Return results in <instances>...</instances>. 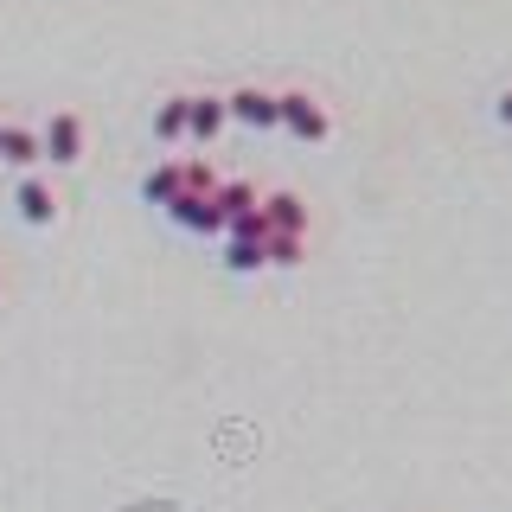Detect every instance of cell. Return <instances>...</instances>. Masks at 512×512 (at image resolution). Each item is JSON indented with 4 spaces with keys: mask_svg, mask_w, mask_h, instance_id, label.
<instances>
[{
    "mask_svg": "<svg viewBox=\"0 0 512 512\" xmlns=\"http://www.w3.org/2000/svg\"><path fill=\"white\" fill-rule=\"evenodd\" d=\"M84 154H90V122L77 109H52L39 122V167L71 173V167H84Z\"/></svg>",
    "mask_w": 512,
    "mask_h": 512,
    "instance_id": "obj_2",
    "label": "cell"
},
{
    "mask_svg": "<svg viewBox=\"0 0 512 512\" xmlns=\"http://www.w3.org/2000/svg\"><path fill=\"white\" fill-rule=\"evenodd\" d=\"M212 186H218L212 160H160V167L141 173V199H148L154 212H167L173 199H186V192H212Z\"/></svg>",
    "mask_w": 512,
    "mask_h": 512,
    "instance_id": "obj_1",
    "label": "cell"
},
{
    "mask_svg": "<svg viewBox=\"0 0 512 512\" xmlns=\"http://www.w3.org/2000/svg\"><path fill=\"white\" fill-rule=\"evenodd\" d=\"M218 263L231 269V276H256V269H269V231H263V212L250 224H237V231L218 237Z\"/></svg>",
    "mask_w": 512,
    "mask_h": 512,
    "instance_id": "obj_6",
    "label": "cell"
},
{
    "mask_svg": "<svg viewBox=\"0 0 512 512\" xmlns=\"http://www.w3.org/2000/svg\"><path fill=\"white\" fill-rule=\"evenodd\" d=\"M333 109H327V96H314V90H282V135L288 141H301V148H320V141H333Z\"/></svg>",
    "mask_w": 512,
    "mask_h": 512,
    "instance_id": "obj_3",
    "label": "cell"
},
{
    "mask_svg": "<svg viewBox=\"0 0 512 512\" xmlns=\"http://www.w3.org/2000/svg\"><path fill=\"white\" fill-rule=\"evenodd\" d=\"M7 276H13V269H7V256H0V288H7Z\"/></svg>",
    "mask_w": 512,
    "mask_h": 512,
    "instance_id": "obj_15",
    "label": "cell"
},
{
    "mask_svg": "<svg viewBox=\"0 0 512 512\" xmlns=\"http://www.w3.org/2000/svg\"><path fill=\"white\" fill-rule=\"evenodd\" d=\"M224 109H231V122L250 128V135H276L282 128V90L237 84V90H224Z\"/></svg>",
    "mask_w": 512,
    "mask_h": 512,
    "instance_id": "obj_5",
    "label": "cell"
},
{
    "mask_svg": "<svg viewBox=\"0 0 512 512\" xmlns=\"http://www.w3.org/2000/svg\"><path fill=\"white\" fill-rule=\"evenodd\" d=\"M0 122H7V116H0Z\"/></svg>",
    "mask_w": 512,
    "mask_h": 512,
    "instance_id": "obj_16",
    "label": "cell"
},
{
    "mask_svg": "<svg viewBox=\"0 0 512 512\" xmlns=\"http://www.w3.org/2000/svg\"><path fill=\"white\" fill-rule=\"evenodd\" d=\"M167 218L180 224L186 237H224V218H218L212 192H186V199H173V205H167Z\"/></svg>",
    "mask_w": 512,
    "mask_h": 512,
    "instance_id": "obj_10",
    "label": "cell"
},
{
    "mask_svg": "<svg viewBox=\"0 0 512 512\" xmlns=\"http://www.w3.org/2000/svg\"><path fill=\"white\" fill-rule=\"evenodd\" d=\"M263 231H288V237H308L314 231V212H308V199L301 192H288V186H276V192H263Z\"/></svg>",
    "mask_w": 512,
    "mask_h": 512,
    "instance_id": "obj_8",
    "label": "cell"
},
{
    "mask_svg": "<svg viewBox=\"0 0 512 512\" xmlns=\"http://www.w3.org/2000/svg\"><path fill=\"white\" fill-rule=\"evenodd\" d=\"M0 167H13V180L39 173V128L32 122H0Z\"/></svg>",
    "mask_w": 512,
    "mask_h": 512,
    "instance_id": "obj_11",
    "label": "cell"
},
{
    "mask_svg": "<svg viewBox=\"0 0 512 512\" xmlns=\"http://www.w3.org/2000/svg\"><path fill=\"white\" fill-rule=\"evenodd\" d=\"M493 122H500V128H512V84H506L500 96H493Z\"/></svg>",
    "mask_w": 512,
    "mask_h": 512,
    "instance_id": "obj_14",
    "label": "cell"
},
{
    "mask_svg": "<svg viewBox=\"0 0 512 512\" xmlns=\"http://www.w3.org/2000/svg\"><path fill=\"white\" fill-rule=\"evenodd\" d=\"M186 96L192 90H173V96L154 103V141H160V148H180V141H186Z\"/></svg>",
    "mask_w": 512,
    "mask_h": 512,
    "instance_id": "obj_12",
    "label": "cell"
},
{
    "mask_svg": "<svg viewBox=\"0 0 512 512\" xmlns=\"http://www.w3.org/2000/svg\"><path fill=\"white\" fill-rule=\"evenodd\" d=\"M212 205H218V218H224V231H237V224H250L256 218V205H263V192H256V180H218L212 186Z\"/></svg>",
    "mask_w": 512,
    "mask_h": 512,
    "instance_id": "obj_9",
    "label": "cell"
},
{
    "mask_svg": "<svg viewBox=\"0 0 512 512\" xmlns=\"http://www.w3.org/2000/svg\"><path fill=\"white\" fill-rule=\"evenodd\" d=\"M301 263H308V237L269 231V269H301Z\"/></svg>",
    "mask_w": 512,
    "mask_h": 512,
    "instance_id": "obj_13",
    "label": "cell"
},
{
    "mask_svg": "<svg viewBox=\"0 0 512 512\" xmlns=\"http://www.w3.org/2000/svg\"><path fill=\"white\" fill-rule=\"evenodd\" d=\"M224 128H231L224 96H218V90H192V96H186V141H192V148H212Z\"/></svg>",
    "mask_w": 512,
    "mask_h": 512,
    "instance_id": "obj_7",
    "label": "cell"
},
{
    "mask_svg": "<svg viewBox=\"0 0 512 512\" xmlns=\"http://www.w3.org/2000/svg\"><path fill=\"white\" fill-rule=\"evenodd\" d=\"M13 218H20L26 231L64 224V192L52 186V173H20V180H13Z\"/></svg>",
    "mask_w": 512,
    "mask_h": 512,
    "instance_id": "obj_4",
    "label": "cell"
}]
</instances>
